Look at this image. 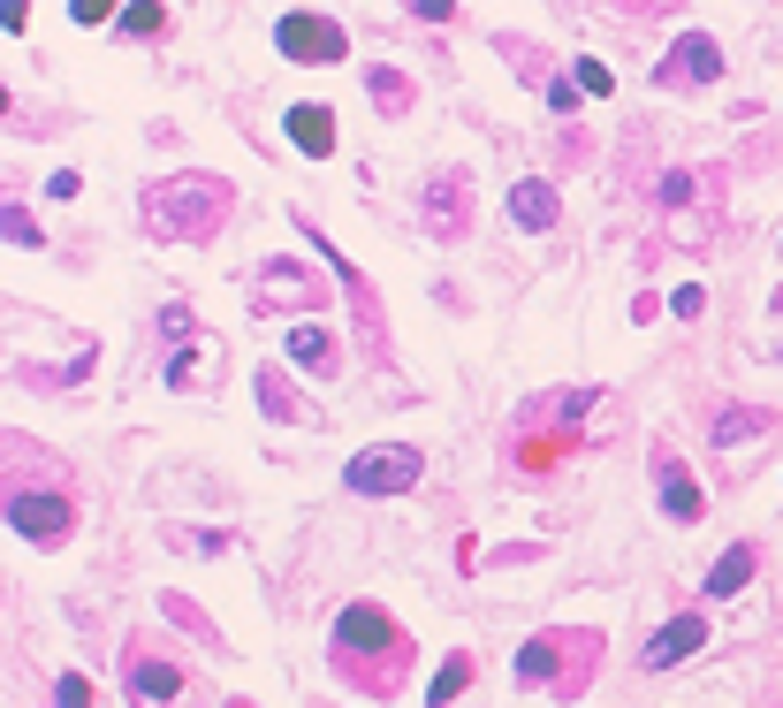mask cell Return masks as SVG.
<instances>
[{
    "mask_svg": "<svg viewBox=\"0 0 783 708\" xmlns=\"http://www.w3.org/2000/svg\"><path fill=\"white\" fill-rule=\"evenodd\" d=\"M617 396L609 388H540L525 411H517V427H510V465H525V473H548L563 450H579L586 434H617V411H609Z\"/></svg>",
    "mask_w": 783,
    "mask_h": 708,
    "instance_id": "cell-2",
    "label": "cell"
},
{
    "mask_svg": "<svg viewBox=\"0 0 783 708\" xmlns=\"http://www.w3.org/2000/svg\"><path fill=\"white\" fill-rule=\"evenodd\" d=\"M274 46H282L290 61H305V69H335V61H350V31H342L335 15H319V8H290V15L274 23Z\"/></svg>",
    "mask_w": 783,
    "mask_h": 708,
    "instance_id": "cell-7",
    "label": "cell"
},
{
    "mask_svg": "<svg viewBox=\"0 0 783 708\" xmlns=\"http://www.w3.org/2000/svg\"><path fill=\"white\" fill-rule=\"evenodd\" d=\"M365 92H373V107H381V115H404V107L419 100V84H411L404 69H388V61H373V69H365Z\"/></svg>",
    "mask_w": 783,
    "mask_h": 708,
    "instance_id": "cell-21",
    "label": "cell"
},
{
    "mask_svg": "<svg viewBox=\"0 0 783 708\" xmlns=\"http://www.w3.org/2000/svg\"><path fill=\"white\" fill-rule=\"evenodd\" d=\"M471 678H479V663H471V648H457V655L434 671V686H426V708H449V701L471 686Z\"/></svg>",
    "mask_w": 783,
    "mask_h": 708,
    "instance_id": "cell-22",
    "label": "cell"
},
{
    "mask_svg": "<svg viewBox=\"0 0 783 708\" xmlns=\"http://www.w3.org/2000/svg\"><path fill=\"white\" fill-rule=\"evenodd\" d=\"M654 488H662V511H669L677 526H700L708 503H700V488L685 480V457H677L669 442H654Z\"/></svg>",
    "mask_w": 783,
    "mask_h": 708,
    "instance_id": "cell-14",
    "label": "cell"
},
{
    "mask_svg": "<svg viewBox=\"0 0 783 708\" xmlns=\"http://www.w3.org/2000/svg\"><path fill=\"white\" fill-rule=\"evenodd\" d=\"M8 244H38V221L23 206H8Z\"/></svg>",
    "mask_w": 783,
    "mask_h": 708,
    "instance_id": "cell-29",
    "label": "cell"
},
{
    "mask_svg": "<svg viewBox=\"0 0 783 708\" xmlns=\"http://www.w3.org/2000/svg\"><path fill=\"white\" fill-rule=\"evenodd\" d=\"M206 358H213V336H198V328H190V305H183V344H175L167 365H160L167 388H198V381H206Z\"/></svg>",
    "mask_w": 783,
    "mask_h": 708,
    "instance_id": "cell-18",
    "label": "cell"
},
{
    "mask_svg": "<svg viewBox=\"0 0 783 708\" xmlns=\"http://www.w3.org/2000/svg\"><path fill=\"white\" fill-rule=\"evenodd\" d=\"M236 213V190L221 176H198V169H183V176H160L145 183V229L167 236V244H206L221 221Z\"/></svg>",
    "mask_w": 783,
    "mask_h": 708,
    "instance_id": "cell-3",
    "label": "cell"
},
{
    "mask_svg": "<svg viewBox=\"0 0 783 708\" xmlns=\"http://www.w3.org/2000/svg\"><path fill=\"white\" fill-rule=\"evenodd\" d=\"M8 526L23 533V541H38V548H61L69 533H77V503L54 488V496H38V488H8Z\"/></svg>",
    "mask_w": 783,
    "mask_h": 708,
    "instance_id": "cell-9",
    "label": "cell"
},
{
    "mask_svg": "<svg viewBox=\"0 0 783 708\" xmlns=\"http://www.w3.org/2000/svg\"><path fill=\"white\" fill-rule=\"evenodd\" d=\"M594 671H601V632L594 625H548V632H533L517 648V686L556 694V701H579Z\"/></svg>",
    "mask_w": 783,
    "mask_h": 708,
    "instance_id": "cell-4",
    "label": "cell"
},
{
    "mask_svg": "<svg viewBox=\"0 0 783 708\" xmlns=\"http://www.w3.org/2000/svg\"><path fill=\"white\" fill-rule=\"evenodd\" d=\"M229 708H252V701H229Z\"/></svg>",
    "mask_w": 783,
    "mask_h": 708,
    "instance_id": "cell-32",
    "label": "cell"
},
{
    "mask_svg": "<svg viewBox=\"0 0 783 708\" xmlns=\"http://www.w3.org/2000/svg\"><path fill=\"white\" fill-rule=\"evenodd\" d=\"M160 31H167V8H160V0L122 8V38H160Z\"/></svg>",
    "mask_w": 783,
    "mask_h": 708,
    "instance_id": "cell-24",
    "label": "cell"
},
{
    "mask_svg": "<svg viewBox=\"0 0 783 708\" xmlns=\"http://www.w3.org/2000/svg\"><path fill=\"white\" fill-rule=\"evenodd\" d=\"M753 571H761V548H753V541H738V548H723V556H715V571H708V594L723 602V594H738Z\"/></svg>",
    "mask_w": 783,
    "mask_h": 708,
    "instance_id": "cell-20",
    "label": "cell"
},
{
    "mask_svg": "<svg viewBox=\"0 0 783 708\" xmlns=\"http://www.w3.org/2000/svg\"><path fill=\"white\" fill-rule=\"evenodd\" d=\"M327 298V282H319L305 259H259V275H252V313H282V305H319Z\"/></svg>",
    "mask_w": 783,
    "mask_h": 708,
    "instance_id": "cell-10",
    "label": "cell"
},
{
    "mask_svg": "<svg viewBox=\"0 0 783 708\" xmlns=\"http://www.w3.org/2000/svg\"><path fill=\"white\" fill-rule=\"evenodd\" d=\"M290 358H297V365H313L319 381H335V373H342V344H335L327 328H313V321H305V328H290Z\"/></svg>",
    "mask_w": 783,
    "mask_h": 708,
    "instance_id": "cell-19",
    "label": "cell"
},
{
    "mask_svg": "<svg viewBox=\"0 0 783 708\" xmlns=\"http://www.w3.org/2000/svg\"><path fill=\"white\" fill-rule=\"evenodd\" d=\"M669 313H677V321H700V313H708V290H700V282H685V290L669 298Z\"/></svg>",
    "mask_w": 783,
    "mask_h": 708,
    "instance_id": "cell-28",
    "label": "cell"
},
{
    "mask_svg": "<svg viewBox=\"0 0 783 708\" xmlns=\"http://www.w3.org/2000/svg\"><path fill=\"white\" fill-rule=\"evenodd\" d=\"M54 708H92V678L84 671H61L54 678Z\"/></svg>",
    "mask_w": 783,
    "mask_h": 708,
    "instance_id": "cell-25",
    "label": "cell"
},
{
    "mask_svg": "<svg viewBox=\"0 0 783 708\" xmlns=\"http://www.w3.org/2000/svg\"><path fill=\"white\" fill-rule=\"evenodd\" d=\"M122 686H130V701L138 708H167L183 701V663L153 648V640H130V655H122Z\"/></svg>",
    "mask_w": 783,
    "mask_h": 708,
    "instance_id": "cell-11",
    "label": "cell"
},
{
    "mask_svg": "<svg viewBox=\"0 0 783 708\" xmlns=\"http://www.w3.org/2000/svg\"><path fill=\"white\" fill-rule=\"evenodd\" d=\"M571 77H579V92H594V100H609V84H617V77H609V69H601L594 54H586V61L571 69Z\"/></svg>",
    "mask_w": 783,
    "mask_h": 708,
    "instance_id": "cell-27",
    "label": "cell"
},
{
    "mask_svg": "<svg viewBox=\"0 0 783 708\" xmlns=\"http://www.w3.org/2000/svg\"><path fill=\"white\" fill-rule=\"evenodd\" d=\"M471 213H479L471 169H434V176L419 183V236L457 244V236H471Z\"/></svg>",
    "mask_w": 783,
    "mask_h": 708,
    "instance_id": "cell-5",
    "label": "cell"
},
{
    "mask_svg": "<svg viewBox=\"0 0 783 708\" xmlns=\"http://www.w3.org/2000/svg\"><path fill=\"white\" fill-rule=\"evenodd\" d=\"M327 663H335V678H342L350 694L388 701V694H404V678H411V640H404V625H396L381 602H350V610L335 617V632H327Z\"/></svg>",
    "mask_w": 783,
    "mask_h": 708,
    "instance_id": "cell-1",
    "label": "cell"
},
{
    "mask_svg": "<svg viewBox=\"0 0 783 708\" xmlns=\"http://www.w3.org/2000/svg\"><path fill=\"white\" fill-rule=\"evenodd\" d=\"M700 648H708V617H700V610H685V617H669V625L646 640L639 671H677V663H692Z\"/></svg>",
    "mask_w": 783,
    "mask_h": 708,
    "instance_id": "cell-13",
    "label": "cell"
},
{
    "mask_svg": "<svg viewBox=\"0 0 783 708\" xmlns=\"http://www.w3.org/2000/svg\"><path fill=\"white\" fill-rule=\"evenodd\" d=\"M259 404H267V419H313V411H305V396L282 381V365H267V373H259Z\"/></svg>",
    "mask_w": 783,
    "mask_h": 708,
    "instance_id": "cell-23",
    "label": "cell"
},
{
    "mask_svg": "<svg viewBox=\"0 0 783 708\" xmlns=\"http://www.w3.org/2000/svg\"><path fill=\"white\" fill-rule=\"evenodd\" d=\"M282 130H290V146H297L305 161H327V153H335V115H327L319 100H297V107L282 115Z\"/></svg>",
    "mask_w": 783,
    "mask_h": 708,
    "instance_id": "cell-16",
    "label": "cell"
},
{
    "mask_svg": "<svg viewBox=\"0 0 783 708\" xmlns=\"http://www.w3.org/2000/svg\"><path fill=\"white\" fill-rule=\"evenodd\" d=\"M115 8H122V0H69V15H77V23H107Z\"/></svg>",
    "mask_w": 783,
    "mask_h": 708,
    "instance_id": "cell-30",
    "label": "cell"
},
{
    "mask_svg": "<svg viewBox=\"0 0 783 708\" xmlns=\"http://www.w3.org/2000/svg\"><path fill=\"white\" fill-rule=\"evenodd\" d=\"M548 107H556V115H579V107H586L579 77H563V69H556V77H548Z\"/></svg>",
    "mask_w": 783,
    "mask_h": 708,
    "instance_id": "cell-26",
    "label": "cell"
},
{
    "mask_svg": "<svg viewBox=\"0 0 783 708\" xmlns=\"http://www.w3.org/2000/svg\"><path fill=\"white\" fill-rule=\"evenodd\" d=\"M419 473H426V457H419L411 442H373V450H358V457L342 465V488H350V496H411Z\"/></svg>",
    "mask_w": 783,
    "mask_h": 708,
    "instance_id": "cell-6",
    "label": "cell"
},
{
    "mask_svg": "<svg viewBox=\"0 0 783 708\" xmlns=\"http://www.w3.org/2000/svg\"><path fill=\"white\" fill-rule=\"evenodd\" d=\"M510 221H517L525 236H540V229H556V221H563V206H556V183H540V176L510 183Z\"/></svg>",
    "mask_w": 783,
    "mask_h": 708,
    "instance_id": "cell-17",
    "label": "cell"
},
{
    "mask_svg": "<svg viewBox=\"0 0 783 708\" xmlns=\"http://www.w3.org/2000/svg\"><path fill=\"white\" fill-rule=\"evenodd\" d=\"M654 206L662 213H700V221H715L723 213V169H669V176L654 183Z\"/></svg>",
    "mask_w": 783,
    "mask_h": 708,
    "instance_id": "cell-12",
    "label": "cell"
},
{
    "mask_svg": "<svg viewBox=\"0 0 783 708\" xmlns=\"http://www.w3.org/2000/svg\"><path fill=\"white\" fill-rule=\"evenodd\" d=\"M761 434H776V411L769 404H715L708 411V442L715 450H738V442H761Z\"/></svg>",
    "mask_w": 783,
    "mask_h": 708,
    "instance_id": "cell-15",
    "label": "cell"
},
{
    "mask_svg": "<svg viewBox=\"0 0 783 708\" xmlns=\"http://www.w3.org/2000/svg\"><path fill=\"white\" fill-rule=\"evenodd\" d=\"M411 15H426V23H457V0H404Z\"/></svg>",
    "mask_w": 783,
    "mask_h": 708,
    "instance_id": "cell-31",
    "label": "cell"
},
{
    "mask_svg": "<svg viewBox=\"0 0 783 708\" xmlns=\"http://www.w3.org/2000/svg\"><path fill=\"white\" fill-rule=\"evenodd\" d=\"M708 84H723V46H715L708 31H685V38L654 61V92H708Z\"/></svg>",
    "mask_w": 783,
    "mask_h": 708,
    "instance_id": "cell-8",
    "label": "cell"
}]
</instances>
